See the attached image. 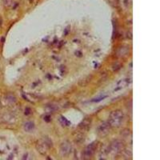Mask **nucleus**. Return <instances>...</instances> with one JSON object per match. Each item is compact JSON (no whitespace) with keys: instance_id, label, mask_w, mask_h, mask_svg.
<instances>
[{"instance_id":"nucleus-1","label":"nucleus","mask_w":160,"mask_h":160,"mask_svg":"<svg viewBox=\"0 0 160 160\" xmlns=\"http://www.w3.org/2000/svg\"><path fill=\"white\" fill-rule=\"evenodd\" d=\"M51 147H52V141L47 136H44L40 138L39 140H38L36 143V149L41 155H45Z\"/></svg>"},{"instance_id":"nucleus-2","label":"nucleus","mask_w":160,"mask_h":160,"mask_svg":"<svg viewBox=\"0 0 160 160\" xmlns=\"http://www.w3.org/2000/svg\"><path fill=\"white\" fill-rule=\"evenodd\" d=\"M123 118H124V116H123V112L119 110H116L110 114L109 119H108V123L111 125V127L115 128V127H119L122 124Z\"/></svg>"},{"instance_id":"nucleus-3","label":"nucleus","mask_w":160,"mask_h":160,"mask_svg":"<svg viewBox=\"0 0 160 160\" xmlns=\"http://www.w3.org/2000/svg\"><path fill=\"white\" fill-rule=\"evenodd\" d=\"M123 150V142L120 140H115L113 141L108 146V154H111L112 155H119L122 152Z\"/></svg>"},{"instance_id":"nucleus-4","label":"nucleus","mask_w":160,"mask_h":160,"mask_svg":"<svg viewBox=\"0 0 160 160\" xmlns=\"http://www.w3.org/2000/svg\"><path fill=\"white\" fill-rule=\"evenodd\" d=\"M111 128V125L109 124L108 122H103L98 127L97 132H98V134H99V136L105 137V136H107L109 134Z\"/></svg>"},{"instance_id":"nucleus-5","label":"nucleus","mask_w":160,"mask_h":160,"mask_svg":"<svg viewBox=\"0 0 160 160\" xmlns=\"http://www.w3.org/2000/svg\"><path fill=\"white\" fill-rule=\"evenodd\" d=\"M59 151L60 155H61L62 156H68V155L71 154V144L70 143V142H63L60 145Z\"/></svg>"},{"instance_id":"nucleus-6","label":"nucleus","mask_w":160,"mask_h":160,"mask_svg":"<svg viewBox=\"0 0 160 160\" xmlns=\"http://www.w3.org/2000/svg\"><path fill=\"white\" fill-rule=\"evenodd\" d=\"M97 148V143L96 142H93V143H90L84 151L83 152V158L84 159H90L93 156V155L95 152Z\"/></svg>"},{"instance_id":"nucleus-7","label":"nucleus","mask_w":160,"mask_h":160,"mask_svg":"<svg viewBox=\"0 0 160 160\" xmlns=\"http://www.w3.org/2000/svg\"><path fill=\"white\" fill-rule=\"evenodd\" d=\"M16 103V98L13 94L8 93L4 97V103L7 106H12Z\"/></svg>"},{"instance_id":"nucleus-8","label":"nucleus","mask_w":160,"mask_h":160,"mask_svg":"<svg viewBox=\"0 0 160 160\" xmlns=\"http://www.w3.org/2000/svg\"><path fill=\"white\" fill-rule=\"evenodd\" d=\"M129 51H130V49H129L128 47H127V46H123V47H119L117 50L116 55H117V56H119V57H123V56L127 55L129 53Z\"/></svg>"},{"instance_id":"nucleus-9","label":"nucleus","mask_w":160,"mask_h":160,"mask_svg":"<svg viewBox=\"0 0 160 160\" xmlns=\"http://www.w3.org/2000/svg\"><path fill=\"white\" fill-rule=\"evenodd\" d=\"M90 119L89 118H86L84 120H82V123L79 124V128L81 130H88L90 127Z\"/></svg>"},{"instance_id":"nucleus-10","label":"nucleus","mask_w":160,"mask_h":160,"mask_svg":"<svg viewBox=\"0 0 160 160\" xmlns=\"http://www.w3.org/2000/svg\"><path fill=\"white\" fill-rule=\"evenodd\" d=\"M107 155H108V146L107 147V148H106V147H103V148H102V149L99 151L98 158H99V159H106L107 156Z\"/></svg>"},{"instance_id":"nucleus-11","label":"nucleus","mask_w":160,"mask_h":160,"mask_svg":"<svg viewBox=\"0 0 160 160\" xmlns=\"http://www.w3.org/2000/svg\"><path fill=\"white\" fill-rule=\"evenodd\" d=\"M129 79H123V80H121V81H119L118 83H117V86H118V87L116 88V90L118 89H122V88H124L125 86H127L128 84H129Z\"/></svg>"},{"instance_id":"nucleus-12","label":"nucleus","mask_w":160,"mask_h":160,"mask_svg":"<svg viewBox=\"0 0 160 160\" xmlns=\"http://www.w3.org/2000/svg\"><path fill=\"white\" fill-rule=\"evenodd\" d=\"M24 130H26V132L32 131V130H34V124L32 122H26L24 124Z\"/></svg>"},{"instance_id":"nucleus-13","label":"nucleus","mask_w":160,"mask_h":160,"mask_svg":"<svg viewBox=\"0 0 160 160\" xmlns=\"http://www.w3.org/2000/svg\"><path fill=\"white\" fill-rule=\"evenodd\" d=\"M84 139V134L82 132H78L75 135V140L78 142H82Z\"/></svg>"},{"instance_id":"nucleus-14","label":"nucleus","mask_w":160,"mask_h":160,"mask_svg":"<svg viewBox=\"0 0 160 160\" xmlns=\"http://www.w3.org/2000/svg\"><path fill=\"white\" fill-rule=\"evenodd\" d=\"M3 4L6 7H12L15 5L14 0H3Z\"/></svg>"},{"instance_id":"nucleus-15","label":"nucleus","mask_w":160,"mask_h":160,"mask_svg":"<svg viewBox=\"0 0 160 160\" xmlns=\"http://www.w3.org/2000/svg\"><path fill=\"white\" fill-rule=\"evenodd\" d=\"M123 153V155L125 159H130L132 156V152L130 151H128V150H125Z\"/></svg>"},{"instance_id":"nucleus-16","label":"nucleus","mask_w":160,"mask_h":160,"mask_svg":"<svg viewBox=\"0 0 160 160\" xmlns=\"http://www.w3.org/2000/svg\"><path fill=\"white\" fill-rule=\"evenodd\" d=\"M59 121H60V123L62 124V125H63V126H69L70 125V122L67 120V119H66L64 117H61L59 119Z\"/></svg>"},{"instance_id":"nucleus-17","label":"nucleus","mask_w":160,"mask_h":160,"mask_svg":"<svg viewBox=\"0 0 160 160\" xmlns=\"http://www.w3.org/2000/svg\"><path fill=\"white\" fill-rule=\"evenodd\" d=\"M109 3L114 7H119V0H109Z\"/></svg>"},{"instance_id":"nucleus-18","label":"nucleus","mask_w":160,"mask_h":160,"mask_svg":"<svg viewBox=\"0 0 160 160\" xmlns=\"http://www.w3.org/2000/svg\"><path fill=\"white\" fill-rule=\"evenodd\" d=\"M121 67H122V63H115L113 65L112 68H113L114 71H119Z\"/></svg>"},{"instance_id":"nucleus-19","label":"nucleus","mask_w":160,"mask_h":160,"mask_svg":"<svg viewBox=\"0 0 160 160\" xmlns=\"http://www.w3.org/2000/svg\"><path fill=\"white\" fill-rule=\"evenodd\" d=\"M32 114V111L30 110V108H26V111H25V115H30Z\"/></svg>"},{"instance_id":"nucleus-20","label":"nucleus","mask_w":160,"mask_h":160,"mask_svg":"<svg viewBox=\"0 0 160 160\" xmlns=\"http://www.w3.org/2000/svg\"><path fill=\"white\" fill-rule=\"evenodd\" d=\"M0 107H1V101H0Z\"/></svg>"}]
</instances>
